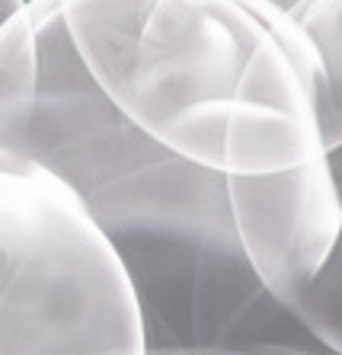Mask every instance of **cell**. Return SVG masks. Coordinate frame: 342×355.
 <instances>
[{
  "label": "cell",
  "mask_w": 342,
  "mask_h": 355,
  "mask_svg": "<svg viewBox=\"0 0 342 355\" xmlns=\"http://www.w3.org/2000/svg\"><path fill=\"white\" fill-rule=\"evenodd\" d=\"M29 166L64 182L118 257L144 355L326 352L250 269L227 176L118 112L77 58L61 0H26L0 26V170Z\"/></svg>",
  "instance_id": "cell-1"
},
{
  "label": "cell",
  "mask_w": 342,
  "mask_h": 355,
  "mask_svg": "<svg viewBox=\"0 0 342 355\" xmlns=\"http://www.w3.org/2000/svg\"><path fill=\"white\" fill-rule=\"evenodd\" d=\"M61 17L96 87L179 157L253 176L323 150V67L269 0H61Z\"/></svg>",
  "instance_id": "cell-2"
},
{
  "label": "cell",
  "mask_w": 342,
  "mask_h": 355,
  "mask_svg": "<svg viewBox=\"0 0 342 355\" xmlns=\"http://www.w3.org/2000/svg\"><path fill=\"white\" fill-rule=\"evenodd\" d=\"M0 355H144L132 282L71 189L0 170Z\"/></svg>",
  "instance_id": "cell-3"
},
{
  "label": "cell",
  "mask_w": 342,
  "mask_h": 355,
  "mask_svg": "<svg viewBox=\"0 0 342 355\" xmlns=\"http://www.w3.org/2000/svg\"><path fill=\"white\" fill-rule=\"evenodd\" d=\"M227 202L243 257L285 307L323 269L342 234V189L326 150L276 173L227 176Z\"/></svg>",
  "instance_id": "cell-4"
},
{
  "label": "cell",
  "mask_w": 342,
  "mask_h": 355,
  "mask_svg": "<svg viewBox=\"0 0 342 355\" xmlns=\"http://www.w3.org/2000/svg\"><path fill=\"white\" fill-rule=\"evenodd\" d=\"M288 17L307 35L323 67L320 144L336 150L342 144V0H298Z\"/></svg>",
  "instance_id": "cell-5"
},
{
  "label": "cell",
  "mask_w": 342,
  "mask_h": 355,
  "mask_svg": "<svg viewBox=\"0 0 342 355\" xmlns=\"http://www.w3.org/2000/svg\"><path fill=\"white\" fill-rule=\"evenodd\" d=\"M285 311L330 355H342V234L323 269L285 304Z\"/></svg>",
  "instance_id": "cell-6"
},
{
  "label": "cell",
  "mask_w": 342,
  "mask_h": 355,
  "mask_svg": "<svg viewBox=\"0 0 342 355\" xmlns=\"http://www.w3.org/2000/svg\"><path fill=\"white\" fill-rule=\"evenodd\" d=\"M23 3H26V0H0V26L7 23V19L13 17V13H17Z\"/></svg>",
  "instance_id": "cell-7"
},
{
  "label": "cell",
  "mask_w": 342,
  "mask_h": 355,
  "mask_svg": "<svg viewBox=\"0 0 342 355\" xmlns=\"http://www.w3.org/2000/svg\"><path fill=\"white\" fill-rule=\"evenodd\" d=\"M224 355H326V352H224Z\"/></svg>",
  "instance_id": "cell-8"
},
{
  "label": "cell",
  "mask_w": 342,
  "mask_h": 355,
  "mask_svg": "<svg viewBox=\"0 0 342 355\" xmlns=\"http://www.w3.org/2000/svg\"><path fill=\"white\" fill-rule=\"evenodd\" d=\"M269 3H272V7H278V10H285V13H288V10H291L294 3H298V0H269Z\"/></svg>",
  "instance_id": "cell-9"
}]
</instances>
